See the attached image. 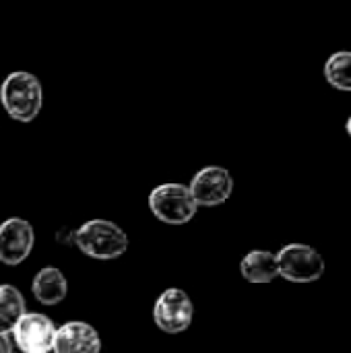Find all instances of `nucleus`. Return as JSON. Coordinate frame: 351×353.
Here are the masks:
<instances>
[{
    "instance_id": "1",
    "label": "nucleus",
    "mask_w": 351,
    "mask_h": 353,
    "mask_svg": "<svg viewBox=\"0 0 351 353\" xmlns=\"http://www.w3.org/2000/svg\"><path fill=\"white\" fill-rule=\"evenodd\" d=\"M0 103L17 122H31L43 105V89L35 74L25 70L10 72L0 85Z\"/></svg>"
},
{
    "instance_id": "2",
    "label": "nucleus",
    "mask_w": 351,
    "mask_h": 353,
    "mask_svg": "<svg viewBox=\"0 0 351 353\" xmlns=\"http://www.w3.org/2000/svg\"><path fill=\"white\" fill-rule=\"evenodd\" d=\"M74 244L89 259L114 261L128 250V236L114 221L91 219L74 232Z\"/></svg>"
},
{
    "instance_id": "3",
    "label": "nucleus",
    "mask_w": 351,
    "mask_h": 353,
    "mask_svg": "<svg viewBox=\"0 0 351 353\" xmlns=\"http://www.w3.org/2000/svg\"><path fill=\"white\" fill-rule=\"evenodd\" d=\"M151 213L168 225H184L192 221L199 205L194 203L190 188L184 184H159L149 194Z\"/></svg>"
},
{
    "instance_id": "4",
    "label": "nucleus",
    "mask_w": 351,
    "mask_h": 353,
    "mask_svg": "<svg viewBox=\"0 0 351 353\" xmlns=\"http://www.w3.org/2000/svg\"><path fill=\"white\" fill-rule=\"evenodd\" d=\"M279 277L292 283H314L325 275L323 254L308 244H288L277 252Z\"/></svg>"
},
{
    "instance_id": "5",
    "label": "nucleus",
    "mask_w": 351,
    "mask_h": 353,
    "mask_svg": "<svg viewBox=\"0 0 351 353\" xmlns=\"http://www.w3.org/2000/svg\"><path fill=\"white\" fill-rule=\"evenodd\" d=\"M194 319V306L190 296L180 290V288H170L166 290L155 306H153V321L155 325L170 335H178L184 333Z\"/></svg>"
},
{
    "instance_id": "6",
    "label": "nucleus",
    "mask_w": 351,
    "mask_h": 353,
    "mask_svg": "<svg viewBox=\"0 0 351 353\" xmlns=\"http://www.w3.org/2000/svg\"><path fill=\"white\" fill-rule=\"evenodd\" d=\"M56 325L41 312H25L12 329L14 345L21 353H52Z\"/></svg>"
},
{
    "instance_id": "7",
    "label": "nucleus",
    "mask_w": 351,
    "mask_h": 353,
    "mask_svg": "<svg viewBox=\"0 0 351 353\" xmlns=\"http://www.w3.org/2000/svg\"><path fill=\"white\" fill-rule=\"evenodd\" d=\"M188 188L199 207H219L232 196L234 178L225 168L207 165L194 174Z\"/></svg>"
},
{
    "instance_id": "8",
    "label": "nucleus",
    "mask_w": 351,
    "mask_h": 353,
    "mask_svg": "<svg viewBox=\"0 0 351 353\" xmlns=\"http://www.w3.org/2000/svg\"><path fill=\"white\" fill-rule=\"evenodd\" d=\"M35 244L33 225L21 217H8L0 223V263L17 267L31 254Z\"/></svg>"
},
{
    "instance_id": "9",
    "label": "nucleus",
    "mask_w": 351,
    "mask_h": 353,
    "mask_svg": "<svg viewBox=\"0 0 351 353\" xmlns=\"http://www.w3.org/2000/svg\"><path fill=\"white\" fill-rule=\"evenodd\" d=\"M54 353H101V337L95 327L83 321H70L56 329Z\"/></svg>"
},
{
    "instance_id": "10",
    "label": "nucleus",
    "mask_w": 351,
    "mask_h": 353,
    "mask_svg": "<svg viewBox=\"0 0 351 353\" xmlns=\"http://www.w3.org/2000/svg\"><path fill=\"white\" fill-rule=\"evenodd\" d=\"M31 292L35 300L43 306H58L68 294V281L64 273L56 267H43L35 273Z\"/></svg>"
},
{
    "instance_id": "11",
    "label": "nucleus",
    "mask_w": 351,
    "mask_h": 353,
    "mask_svg": "<svg viewBox=\"0 0 351 353\" xmlns=\"http://www.w3.org/2000/svg\"><path fill=\"white\" fill-rule=\"evenodd\" d=\"M240 273L248 283L267 285L279 277L277 254L271 250H250L240 263Z\"/></svg>"
},
{
    "instance_id": "12",
    "label": "nucleus",
    "mask_w": 351,
    "mask_h": 353,
    "mask_svg": "<svg viewBox=\"0 0 351 353\" xmlns=\"http://www.w3.org/2000/svg\"><path fill=\"white\" fill-rule=\"evenodd\" d=\"M25 298L14 285H0V333L10 335L14 325L25 314Z\"/></svg>"
},
{
    "instance_id": "13",
    "label": "nucleus",
    "mask_w": 351,
    "mask_h": 353,
    "mask_svg": "<svg viewBox=\"0 0 351 353\" xmlns=\"http://www.w3.org/2000/svg\"><path fill=\"white\" fill-rule=\"evenodd\" d=\"M325 79L339 91H351V50H341L325 62Z\"/></svg>"
},
{
    "instance_id": "14",
    "label": "nucleus",
    "mask_w": 351,
    "mask_h": 353,
    "mask_svg": "<svg viewBox=\"0 0 351 353\" xmlns=\"http://www.w3.org/2000/svg\"><path fill=\"white\" fill-rule=\"evenodd\" d=\"M0 353H12V343L8 335H2V333H0Z\"/></svg>"
},
{
    "instance_id": "15",
    "label": "nucleus",
    "mask_w": 351,
    "mask_h": 353,
    "mask_svg": "<svg viewBox=\"0 0 351 353\" xmlns=\"http://www.w3.org/2000/svg\"><path fill=\"white\" fill-rule=\"evenodd\" d=\"M348 134L351 137V116H350V120H348Z\"/></svg>"
}]
</instances>
